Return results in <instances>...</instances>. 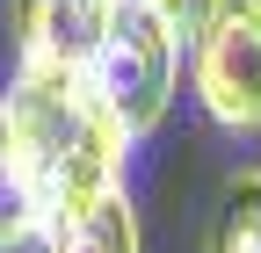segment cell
I'll return each mask as SVG.
<instances>
[{
  "mask_svg": "<svg viewBox=\"0 0 261 253\" xmlns=\"http://www.w3.org/2000/svg\"><path fill=\"white\" fill-rule=\"evenodd\" d=\"M0 109H8V131H15V145H22L29 174H37L44 217L116 181V167H123V138H116V123L94 109V94H87L80 73L22 66Z\"/></svg>",
  "mask_w": 261,
  "mask_h": 253,
  "instance_id": "6da1fadb",
  "label": "cell"
},
{
  "mask_svg": "<svg viewBox=\"0 0 261 253\" xmlns=\"http://www.w3.org/2000/svg\"><path fill=\"white\" fill-rule=\"evenodd\" d=\"M8 15H15L22 66L80 73L94 37H102V22H109V0H8Z\"/></svg>",
  "mask_w": 261,
  "mask_h": 253,
  "instance_id": "277c9868",
  "label": "cell"
},
{
  "mask_svg": "<svg viewBox=\"0 0 261 253\" xmlns=\"http://www.w3.org/2000/svg\"><path fill=\"white\" fill-rule=\"evenodd\" d=\"M174 73H181V29L152 8V0H109V22L87 51V94L94 109L116 123V138H145L160 131V116L174 102Z\"/></svg>",
  "mask_w": 261,
  "mask_h": 253,
  "instance_id": "7a4b0ae2",
  "label": "cell"
},
{
  "mask_svg": "<svg viewBox=\"0 0 261 253\" xmlns=\"http://www.w3.org/2000/svg\"><path fill=\"white\" fill-rule=\"evenodd\" d=\"M203 253H261V167L225 181L211 232H203Z\"/></svg>",
  "mask_w": 261,
  "mask_h": 253,
  "instance_id": "8992f818",
  "label": "cell"
},
{
  "mask_svg": "<svg viewBox=\"0 0 261 253\" xmlns=\"http://www.w3.org/2000/svg\"><path fill=\"white\" fill-rule=\"evenodd\" d=\"M0 253H51V232L37 225V232H22V239H8V246H0Z\"/></svg>",
  "mask_w": 261,
  "mask_h": 253,
  "instance_id": "9c48e42d",
  "label": "cell"
},
{
  "mask_svg": "<svg viewBox=\"0 0 261 253\" xmlns=\"http://www.w3.org/2000/svg\"><path fill=\"white\" fill-rule=\"evenodd\" d=\"M152 8H160V15H167V22L181 29V37H189V22L203 15V0H152Z\"/></svg>",
  "mask_w": 261,
  "mask_h": 253,
  "instance_id": "ba28073f",
  "label": "cell"
},
{
  "mask_svg": "<svg viewBox=\"0 0 261 253\" xmlns=\"http://www.w3.org/2000/svg\"><path fill=\"white\" fill-rule=\"evenodd\" d=\"M37 225H44V196H37V174H29L22 145L8 131V109H0V246L37 232Z\"/></svg>",
  "mask_w": 261,
  "mask_h": 253,
  "instance_id": "52a82bcc",
  "label": "cell"
},
{
  "mask_svg": "<svg viewBox=\"0 0 261 253\" xmlns=\"http://www.w3.org/2000/svg\"><path fill=\"white\" fill-rule=\"evenodd\" d=\"M44 232H51V253H138V217H130L123 181H109V188H94V196L51 210Z\"/></svg>",
  "mask_w": 261,
  "mask_h": 253,
  "instance_id": "5b68a950",
  "label": "cell"
},
{
  "mask_svg": "<svg viewBox=\"0 0 261 253\" xmlns=\"http://www.w3.org/2000/svg\"><path fill=\"white\" fill-rule=\"evenodd\" d=\"M189 87L211 123L261 131V0H203L189 22Z\"/></svg>",
  "mask_w": 261,
  "mask_h": 253,
  "instance_id": "3957f363",
  "label": "cell"
}]
</instances>
